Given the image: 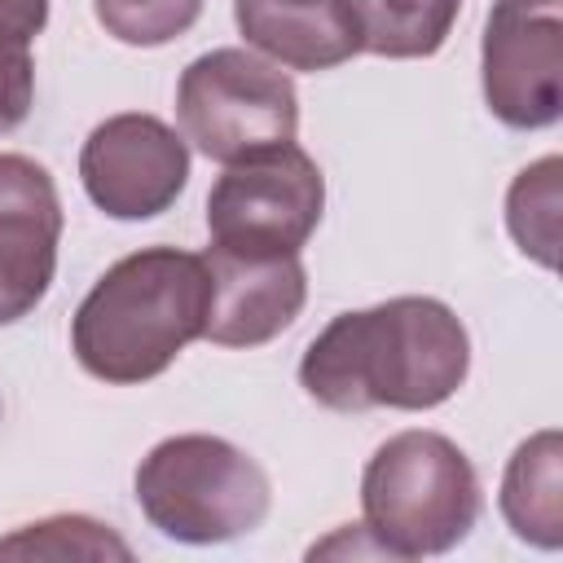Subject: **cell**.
Returning a JSON list of instances; mask_svg holds the SVG:
<instances>
[{
  "mask_svg": "<svg viewBox=\"0 0 563 563\" xmlns=\"http://www.w3.org/2000/svg\"><path fill=\"white\" fill-rule=\"evenodd\" d=\"M471 374V334L444 299L396 295L339 312L299 361V387L334 409H435Z\"/></svg>",
  "mask_w": 563,
  "mask_h": 563,
  "instance_id": "cell-1",
  "label": "cell"
},
{
  "mask_svg": "<svg viewBox=\"0 0 563 563\" xmlns=\"http://www.w3.org/2000/svg\"><path fill=\"white\" fill-rule=\"evenodd\" d=\"M211 308L207 260L176 246H141L114 260L70 317L75 361L114 387L158 378L194 339Z\"/></svg>",
  "mask_w": 563,
  "mask_h": 563,
  "instance_id": "cell-2",
  "label": "cell"
},
{
  "mask_svg": "<svg viewBox=\"0 0 563 563\" xmlns=\"http://www.w3.org/2000/svg\"><path fill=\"white\" fill-rule=\"evenodd\" d=\"M484 493L471 457L440 431H400L374 449L361 475V532L374 554L431 559L449 554L479 523Z\"/></svg>",
  "mask_w": 563,
  "mask_h": 563,
  "instance_id": "cell-3",
  "label": "cell"
},
{
  "mask_svg": "<svg viewBox=\"0 0 563 563\" xmlns=\"http://www.w3.org/2000/svg\"><path fill=\"white\" fill-rule=\"evenodd\" d=\"M136 506L154 532L180 545H224L268 519L264 466L220 435H167L136 466Z\"/></svg>",
  "mask_w": 563,
  "mask_h": 563,
  "instance_id": "cell-4",
  "label": "cell"
},
{
  "mask_svg": "<svg viewBox=\"0 0 563 563\" xmlns=\"http://www.w3.org/2000/svg\"><path fill=\"white\" fill-rule=\"evenodd\" d=\"M176 123L198 154L229 167L295 141L299 92L277 62L251 48H211L180 70Z\"/></svg>",
  "mask_w": 563,
  "mask_h": 563,
  "instance_id": "cell-5",
  "label": "cell"
},
{
  "mask_svg": "<svg viewBox=\"0 0 563 563\" xmlns=\"http://www.w3.org/2000/svg\"><path fill=\"white\" fill-rule=\"evenodd\" d=\"M325 211V176L308 150L277 145L229 163L207 194L211 246L238 255H299Z\"/></svg>",
  "mask_w": 563,
  "mask_h": 563,
  "instance_id": "cell-6",
  "label": "cell"
},
{
  "mask_svg": "<svg viewBox=\"0 0 563 563\" xmlns=\"http://www.w3.org/2000/svg\"><path fill=\"white\" fill-rule=\"evenodd\" d=\"M479 79L488 110L519 132L563 114V0H497L484 22Z\"/></svg>",
  "mask_w": 563,
  "mask_h": 563,
  "instance_id": "cell-7",
  "label": "cell"
},
{
  "mask_svg": "<svg viewBox=\"0 0 563 563\" xmlns=\"http://www.w3.org/2000/svg\"><path fill=\"white\" fill-rule=\"evenodd\" d=\"M79 180L110 220H154L189 180V141L154 114H110L79 150Z\"/></svg>",
  "mask_w": 563,
  "mask_h": 563,
  "instance_id": "cell-8",
  "label": "cell"
},
{
  "mask_svg": "<svg viewBox=\"0 0 563 563\" xmlns=\"http://www.w3.org/2000/svg\"><path fill=\"white\" fill-rule=\"evenodd\" d=\"M62 198L44 163L0 154V325L40 308L57 273Z\"/></svg>",
  "mask_w": 563,
  "mask_h": 563,
  "instance_id": "cell-9",
  "label": "cell"
},
{
  "mask_svg": "<svg viewBox=\"0 0 563 563\" xmlns=\"http://www.w3.org/2000/svg\"><path fill=\"white\" fill-rule=\"evenodd\" d=\"M202 260L211 277L202 339L220 347H260L303 312L308 273L299 255H238L207 246Z\"/></svg>",
  "mask_w": 563,
  "mask_h": 563,
  "instance_id": "cell-10",
  "label": "cell"
},
{
  "mask_svg": "<svg viewBox=\"0 0 563 563\" xmlns=\"http://www.w3.org/2000/svg\"><path fill=\"white\" fill-rule=\"evenodd\" d=\"M233 18L255 53L290 70H330L361 53L347 0H233Z\"/></svg>",
  "mask_w": 563,
  "mask_h": 563,
  "instance_id": "cell-11",
  "label": "cell"
},
{
  "mask_svg": "<svg viewBox=\"0 0 563 563\" xmlns=\"http://www.w3.org/2000/svg\"><path fill=\"white\" fill-rule=\"evenodd\" d=\"M559 462H563V440L559 431H537L528 435L501 475V515L510 532L528 545L559 550L563 545V484H559Z\"/></svg>",
  "mask_w": 563,
  "mask_h": 563,
  "instance_id": "cell-12",
  "label": "cell"
},
{
  "mask_svg": "<svg viewBox=\"0 0 563 563\" xmlns=\"http://www.w3.org/2000/svg\"><path fill=\"white\" fill-rule=\"evenodd\" d=\"M361 53L374 57H431L444 48L462 0H347Z\"/></svg>",
  "mask_w": 563,
  "mask_h": 563,
  "instance_id": "cell-13",
  "label": "cell"
},
{
  "mask_svg": "<svg viewBox=\"0 0 563 563\" xmlns=\"http://www.w3.org/2000/svg\"><path fill=\"white\" fill-rule=\"evenodd\" d=\"M559 154L537 158L523 167L506 194V229L519 242L523 255H532L541 268L559 264Z\"/></svg>",
  "mask_w": 563,
  "mask_h": 563,
  "instance_id": "cell-14",
  "label": "cell"
},
{
  "mask_svg": "<svg viewBox=\"0 0 563 563\" xmlns=\"http://www.w3.org/2000/svg\"><path fill=\"white\" fill-rule=\"evenodd\" d=\"M0 559H132V545L88 515H48L0 537Z\"/></svg>",
  "mask_w": 563,
  "mask_h": 563,
  "instance_id": "cell-15",
  "label": "cell"
},
{
  "mask_svg": "<svg viewBox=\"0 0 563 563\" xmlns=\"http://www.w3.org/2000/svg\"><path fill=\"white\" fill-rule=\"evenodd\" d=\"M92 13L119 44L158 48L198 22L202 0H92Z\"/></svg>",
  "mask_w": 563,
  "mask_h": 563,
  "instance_id": "cell-16",
  "label": "cell"
},
{
  "mask_svg": "<svg viewBox=\"0 0 563 563\" xmlns=\"http://www.w3.org/2000/svg\"><path fill=\"white\" fill-rule=\"evenodd\" d=\"M35 101V62L22 40L0 35V136L13 132Z\"/></svg>",
  "mask_w": 563,
  "mask_h": 563,
  "instance_id": "cell-17",
  "label": "cell"
},
{
  "mask_svg": "<svg viewBox=\"0 0 563 563\" xmlns=\"http://www.w3.org/2000/svg\"><path fill=\"white\" fill-rule=\"evenodd\" d=\"M48 26V0H0V35L31 44Z\"/></svg>",
  "mask_w": 563,
  "mask_h": 563,
  "instance_id": "cell-18",
  "label": "cell"
}]
</instances>
